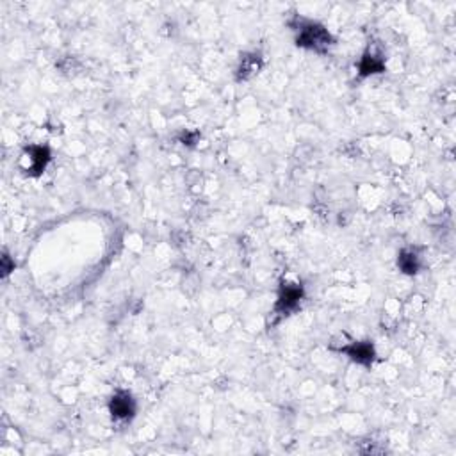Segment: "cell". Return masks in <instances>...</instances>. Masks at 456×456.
<instances>
[{
    "label": "cell",
    "instance_id": "6da1fadb",
    "mask_svg": "<svg viewBox=\"0 0 456 456\" xmlns=\"http://www.w3.org/2000/svg\"><path fill=\"white\" fill-rule=\"evenodd\" d=\"M296 30V45L302 49L314 50V52H328L330 47L333 45V38L326 27L321 23L312 22V20L298 18L295 23Z\"/></svg>",
    "mask_w": 456,
    "mask_h": 456
},
{
    "label": "cell",
    "instance_id": "7a4b0ae2",
    "mask_svg": "<svg viewBox=\"0 0 456 456\" xmlns=\"http://www.w3.org/2000/svg\"><path fill=\"white\" fill-rule=\"evenodd\" d=\"M303 300V285L302 283L283 282L280 287L278 300L275 303V316L287 317L295 312Z\"/></svg>",
    "mask_w": 456,
    "mask_h": 456
},
{
    "label": "cell",
    "instance_id": "3957f363",
    "mask_svg": "<svg viewBox=\"0 0 456 456\" xmlns=\"http://www.w3.org/2000/svg\"><path fill=\"white\" fill-rule=\"evenodd\" d=\"M109 412L116 421H130L136 414V401L127 390H118L109 401Z\"/></svg>",
    "mask_w": 456,
    "mask_h": 456
},
{
    "label": "cell",
    "instance_id": "277c9868",
    "mask_svg": "<svg viewBox=\"0 0 456 456\" xmlns=\"http://www.w3.org/2000/svg\"><path fill=\"white\" fill-rule=\"evenodd\" d=\"M23 159L27 161V166H25L27 173L32 175V177H38V175H42L43 171H45L47 164H49L52 157H50V150L47 147L32 144V147H29L25 150Z\"/></svg>",
    "mask_w": 456,
    "mask_h": 456
},
{
    "label": "cell",
    "instance_id": "5b68a950",
    "mask_svg": "<svg viewBox=\"0 0 456 456\" xmlns=\"http://www.w3.org/2000/svg\"><path fill=\"white\" fill-rule=\"evenodd\" d=\"M340 353L347 355L353 362L360 364V366H371L374 357H376L373 343H369V340H353L347 346L340 347Z\"/></svg>",
    "mask_w": 456,
    "mask_h": 456
},
{
    "label": "cell",
    "instance_id": "8992f818",
    "mask_svg": "<svg viewBox=\"0 0 456 456\" xmlns=\"http://www.w3.org/2000/svg\"><path fill=\"white\" fill-rule=\"evenodd\" d=\"M383 72H385L383 56L374 52V50H367V52L362 56V59L358 61V75L360 77H371Z\"/></svg>",
    "mask_w": 456,
    "mask_h": 456
},
{
    "label": "cell",
    "instance_id": "52a82bcc",
    "mask_svg": "<svg viewBox=\"0 0 456 456\" xmlns=\"http://www.w3.org/2000/svg\"><path fill=\"white\" fill-rule=\"evenodd\" d=\"M260 68H262V57H260L259 54H249V56H245L238 68V79L239 80L249 79L252 75L259 73Z\"/></svg>",
    "mask_w": 456,
    "mask_h": 456
},
{
    "label": "cell",
    "instance_id": "ba28073f",
    "mask_svg": "<svg viewBox=\"0 0 456 456\" xmlns=\"http://www.w3.org/2000/svg\"><path fill=\"white\" fill-rule=\"evenodd\" d=\"M398 268L405 273V275H415L421 269V260L414 249H403L398 257Z\"/></svg>",
    "mask_w": 456,
    "mask_h": 456
},
{
    "label": "cell",
    "instance_id": "9c48e42d",
    "mask_svg": "<svg viewBox=\"0 0 456 456\" xmlns=\"http://www.w3.org/2000/svg\"><path fill=\"white\" fill-rule=\"evenodd\" d=\"M13 269H15V262H9V255L2 257V273H4V276L9 275Z\"/></svg>",
    "mask_w": 456,
    "mask_h": 456
}]
</instances>
